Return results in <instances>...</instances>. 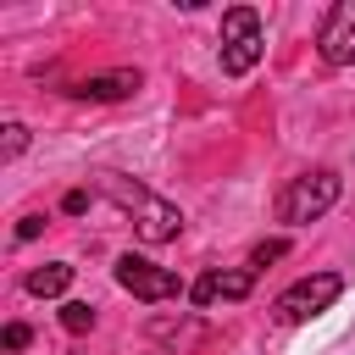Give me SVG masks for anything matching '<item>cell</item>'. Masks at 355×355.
Returning a JSON list of instances; mask_svg holds the SVG:
<instances>
[{"label":"cell","mask_w":355,"mask_h":355,"mask_svg":"<svg viewBox=\"0 0 355 355\" xmlns=\"http://www.w3.org/2000/svg\"><path fill=\"white\" fill-rule=\"evenodd\" d=\"M316 44H322V61H327V67H349V61H355V0H338V6L322 17Z\"/></svg>","instance_id":"obj_6"},{"label":"cell","mask_w":355,"mask_h":355,"mask_svg":"<svg viewBox=\"0 0 355 355\" xmlns=\"http://www.w3.org/2000/svg\"><path fill=\"white\" fill-rule=\"evenodd\" d=\"M338 172H327V166H316V172H300V178H288V189L277 194V216L288 222V227H305V222H316V216H327L333 205H338Z\"/></svg>","instance_id":"obj_2"},{"label":"cell","mask_w":355,"mask_h":355,"mask_svg":"<svg viewBox=\"0 0 355 355\" xmlns=\"http://www.w3.org/2000/svg\"><path fill=\"white\" fill-rule=\"evenodd\" d=\"M39 233H44V216H22L17 222V239H39Z\"/></svg>","instance_id":"obj_14"},{"label":"cell","mask_w":355,"mask_h":355,"mask_svg":"<svg viewBox=\"0 0 355 355\" xmlns=\"http://www.w3.org/2000/svg\"><path fill=\"white\" fill-rule=\"evenodd\" d=\"M255 288V272L250 266H239V272H205L194 288H189V300L194 305H216V300H244Z\"/></svg>","instance_id":"obj_7"},{"label":"cell","mask_w":355,"mask_h":355,"mask_svg":"<svg viewBox=\"0 0 355 355\" xmlns=\"http://www.w3.org/2000/svg\"><path fill=\"white\" fill-rule=\"evenodd\" d=\"M61 327H67V333H89V327H94V305L67 300V305H61Z\"/></svg>","instance_id":"obj_10"},{"label":"cell","mask_w":355,"mask_h":355,"mask_svg":"<svg viewBox=\"0 0 355 355\" xmlns=\"http://www.w3.org/2000/svg\"><path fill=\"white\" fill-rule=\"evenodd\" d=\"M133 89H139V72H133V67H116V72H94V78H83L72 94H78V100L105 105V100H128Z\"/></svg>","instance_id":"obj_8"},{"label":"cell","mask_w":355,"mask_h":355,"mask_svg":"<svg viewBox=\"0 0 355 355\" xmlns=\"http://www.w3.org/2000/svg\"><path fill=\"white\" fill-rule=\"evenodd\" d=\"M100 194H105L122 216H133V233H139L144 244H166V239H178V233H183V211H178L172 200L150 194L144 183L122 178V172H100Z\"/></svg>","instance_id":"obj_1"},{"label":"cell","mask_w":355,"mask_h":355,"mask_svg":"<svg viewBox=\"0 0 355 355\" xmlns=\"http://www.w3.org/2000/svg\"><path fill=\"white\" fill-rule=\"evenodd\" d=\"M116 283H122L133 300H144V305L183 294V277L166 272V266H155V261H144V255H122V261H116Z\"/></svg>","instance_id":"obj_5"},{"label":"cell","mask_w":355,"mask_h":355,"mask_svg":"<svg viewBox=\"0 0 355 355\" xmlns=\"http://www.w3.org/2000/svg\"><path fill=\"white\" fill-rule=\"evenodd\" d=\"M22 150H28V128H22V122H6V144H0V155L17 161Z\"/></svg>","instance_id":"obj_12"},{"label":"cell","mask_w":355,"mask_h":355,"mask_svg":"<svg viewBox=\"0 0 355 355\" xmlns=\"http://www.w3.org/2000/svg\"><path fill=\"white\" fill-rule=\"evenodd\" d=\"M338 294H344V277H338V272H316V277H300L294 288H283V294H277V305H272V316L294 327V322L322 316Z\"/></svg>","instance_id":"obj_4"},{"label":"cell","mask_w":355,"mask_h":355,"mask_svg":"<svg viewBox=\"0 0 355 355\" xmlns=\"http://www.w3.org/2000/svg\"><path fill=\"white\" fill-rule=\"evenodd\" d=\"M22 344H28V327L11 322V327H6V349H22Z\"/></svg>","instance_id":"obj_15"},{"label":"cell","mask_w":355,"mask_h":355,"mask_svg":"<svg viewBox=\"0 0 355 355\" xmlns=\"http://www.w3.org/2000/svg\"><path fill=\"white\" fill-rule=\"evenodd\" d=\"M61 211H67V216H83V211H89V189H72V194L61 200Z\"/></svg>","instance_id":"obj_13"},{"label":"cell","mask_w":355,"mask_h":355,"mask_svg":"<svg viewBox=\"0 0 355 355\" xmlns=\"http://www.w3.org/2000/svg\"><path fill=\"white\" fill-rule=\"evenodd\" d=\"M261 50H266V39H261V17H255L250 6L222 11V72H227V78H244V72L261 61Z\"/></svg>","instance_id":"obj_3"},{"label":"cell","mask_w":355,"mask_h":355,"mask_svg":"<svg viewBox=\"0 0 355 355\" xmlns=\"http://www.w3.org/2000/svg\"><path fill=\"white\" fill-rule=\"evenodd\" d=\"M283 255H288V244H283V239H261V244L250 250V272H255V266H266V261H283Z\"/></svg>","instance_id":"obj_11"},{"label":"cell","mask_w":355,"mask_h":355,"mask_svg":"<svg viewBox=\"0 0 355 355\" xmlns=\"http://www.w3.org/2000/svg\"><path fill=\"white\" fill-rule=\"evenodd\" d=\"M67 283H72V266H67V261H50V266L28 272V294H39V300H55V294H67Z\"/></svg>","instance_id":"obj_9"}]
</instances>
